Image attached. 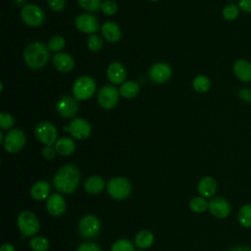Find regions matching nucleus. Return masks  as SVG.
I'll return each instance as SVG.
<instances>
[{"mask_svg": "<svg viewBox=\"0 0 251 251\" xmlns=\"http://www.w3.org/2000/svg\"><path fill=\"white\" fill-rule=\"evenodd\" d=\"M80 179L78 169L72 164L65 165L58 170L54 178L53 184L55 188L65 194H70L75 191Z\"/></svg>", "mask_w": 251, "mask_h": 251, "instance_id": "obj_1", "label": "nucleus"}, {"mask_svg": "<svg viewBox=\"0 0 251 251\" xmlns=\"http://www.w3.org/2000/svg\"><path fill=\"white\" fill-rule=\"evenodd\" d=\"M50 49L47 45L42 42L35 41L29 43L25 51L24 58L25 64L33 70H38L43 68L50 58Z\"/></svg>", "mask_w": 251, "mask_h": 251, "instance_id": "obj_2", "label": "nucleus"}, {"mask_svg": "<svg viewBox=\"0 0 251 251\" xmlns=\"http://www.w3.org/2000/svg\"><path fill=\"white\" fill-rule=\"evenodd\" d=\"M107 191L112 198L116 200H123L130 195L131 183L126 177H113L107 184Z\"/></svg>", "mask_w": 251, "mask_h": 251, "instance_id": "obj_3", "label": "nucleus"}, {"mask_svg": "<svg viewBox=\"0 0 251 251\" xmlns=\"http://www.w3.org/2000/svg\"><path fill=\"white\" fill-rule=\"evenodd\" d=\"M18 226L25 236H32L39 230L40 225L37 217L31 211H23L18 217Z\"/></svg>", "mask_w": 251, "mask_h": 251, "instance_id": "obj_4", "label": "nucleus"}, {"mask_svg": "<svg viewBox=\"0 0 251 251\" xmlns=\"http://www.w3.org/2000/svg\"><path fill=\"white\" fill-rule=\"evenodd\" d=\"M96 84L92 77L82 75L78 77L73 85V94L76 100H87L95 92Z\"/></svg>", "mask_w": 251, "mask_h": 251, "instance_id": "obj_5", "label": "nucleus"}, {"mask_svg": "<svg viewBox=\"0 0 251 251\" xmlns=\"http://www.w3.org/2000/svg\"><path fill=\"white\" fill-rule=\"evenodd\" d=\"M21 18L29 26H38L43 24L45 14L41 8L34 4L25 5L21 11Z\"/></svg>", "mask_w": 251, "mask_h": 251, "instance_id": "obj_6", "label": "nucleus"}, {"mask_svg": "<svg viewBox=\"0 0 251 251\" xmlns=\"http://www.w3.org/2000/svg\"><path fill=\"white\" fill-rule=\"evenodd\" d=\"M35 135L37 139L46 146L53 145L57 140L58 131L56 126L50 122H41L35 126Z\"/></svg>", "mask_w": 251, "mask_h": 251, "instance_id": "obj_7", "label": "nucleus"}, {"mask_svg": "<svg viewBox=\"0 0 251 251\" xmlns=\"http://www.w3.org/2000/svg\"><path fill=\"white\" fill-rule=\"evenodd\" d=\"M101 229V223L99 219L93 215L83 216L78 223L79 233L86 238L96 236Z\"/></svg>", "mask_w": 251, "mask_h": 251, "instance_id": "obj_8", "label": "nucleus"}, {"mask_svg": "<svg viewBox=\"0 0 251 251\" xmlns=\"http://www.w3.org/2000/svg\"><path fill=\"white\" fill-rule=\"evenodd\" d=\"M25 144V135L24 131L19 128H14L8 131L6 134L3 145L6 151L9 153H16L20 151Z\"/></svg>", "mask_w": 251, "mask_h": 251, "instance_id": "obj_9", "label": "nucleus"}, {"mask_svg": "<svg viewBox=\"0 0 251 251\" xmlns=\"http://www.w3.org/2000/svg\"><path fill=\"white\" fill-rule=\"evenodd\" d=\"M120 91L113 85H105L98 92V103L106 110H110L116 107L119 101Z\"/></svg>", "mask_w": 251, "mask_h": 251, "instance_id": "obj_10", "label": "nucleus"}, {"mask_svg": "<svg viewBox=\"0 0 251 251\" xmlns=\"http://www.w3.org/2000/svg\"><path fill=\"white\" fill-rule=\"evenodd\" d=\"M75 26L84 33L94 34L99 29V22L97 18L91 14H81L75 18Z\"/></svg>", "mask_w": 251, "mask_h": 251, "instance_id": "obj_11", "label": "nucleus"}, {"mask_svg": "<svg viewBox=\"0 0 251 251\" xmlns=\"http://www.w3.org/2000/svg\"><path fill=\"white\" fill-rule=\"evenodd\" d=\"M208 209H209L210 213L218 219L226 218L230 214V211H231L229 202L221 196L213 197L209 201Z\"/></svg>", "mask_w": 251, "mask_h": 251, "instance_id": "obj_12", "label": "nucleus"}, {"mask_svg": "<svg viewBox=\"0 0 251 251\" xmlns=\"http://www.w3.org/2000/svg\"><path fill=\"white\" fill-rule=\"evenodd\" d=\"M56 108L58 113L66 119L75 117L78 111V105L76 100L69 95L62 96L58 100L56 104Z\"/></svg>", "mask_w": 251, "mask_h": 251, "instance_id": "obj_13", "label": "nucleus"}, {"mask_svg": "<svg viewBox=\"0 0 251 251\" xmlns=\"http://www.w3.org/2000/svg\"><path fill=\"white\" fill-rule=\"evenodd\" d=\"M172 68L167 63H156L149 70V77L155 83H163L170 79Z\"/></svg>", "mask_w": 251, "mask_h": 251, "instance_id": "obj_14", "label": "nucleus"}, {"mask_svg": "<svg viewBox=\"0 0 251 251\" xmlns=\"http://www.w3.org/2000/svg\"><path fill=\"white\" fill-rule=\"evenodd\" d=\"M69 131L71 135L76 139L82 140L87 138L91 133V126L90 124L81 118L75 119L71 122L69 126Z\"/></svg>", "mask_w": 251, "mask_h": 251, "instance_id": "obj_15", "label": "nucleus"}, {"mask_svg": "<svg viewBox=\"0 0 251 251\" xmlns=\"http://www.w3.org/2000/svg\"><path fill=\"white\" fill-rule=\"evenodd\" d=\"M46 209L52 216H61L66 210V201L58 193H54L47 198Z\"/></svg>", "mask_w": 251, "mask_h": 251, "instance_id": "obj_16", "label": "nucleus"}, {"mask_svg": "<svg viewBox=\"0 0 251 251\" xmlns=\"http://www.w3.org/2000/svg\"><path fill=\"white\" fill-rule=\"evenodd\" d=\"M53 65L58 71L62 73H68L73 70L75 66V61L70 54L58 52L53 57Z\"/></svg>", "mask_w": 251, "mask_h": 251, "instance_id": "obj_17", "label": "nucleus"}, {"mask_svg": "<svg viewBox=\"0 0 251 251\" xmlns=\"http://www.w3.org/2000/svg\"><path fill=\"white\" fill-rule=\"evenodd\" d=\"M107 76L109 80L115 84H120L125 81L126 72L125 67L119 62H113L108 66Z\"/></svg>", "mask_w": 251, "mask_h": 251, "instance_id": "obj_18", "label": "nucleus"}, {"mask_svg": "<svg viewBox=\"0 0 251 251\" xmlns=\"http://www.w3.org/2000/svg\"><path fill=\"white\" fill-rule=\"evenodd\" d=\"M197 190L199 194L203 197L210 198L215 195L217 191V182L212 176L202 177L197 185Z\"/></svg>", "mask_w": 251, "mask_h": 251, "instance_id": "obj_19", "label": "nucleus"}, {"mask_svg": "<svg viewBox=\"0 0 251 251\" xmlns=\"http://www.w3.org/2000/svg\"><path fill=\"white\" fill-rule=\"evenodd\" d=\"M102 35L109 42H117L122 37V31L119 25L113 22H106L101 27Z\"/></svg>", "mask_w": 251, "mask_h": 251, "instance_id": "obj_20", "label": "nucleus"}, {"mask_svg": "<svg viewBox=\"0 0 251 251\" xmlns=\"http://www.w3.org/2000/svg\"><path fill=\"white\" fill-rule=\"evenodd\" d=\"M50 184L46 180L36 181L30 188V195L34 200L41 201L49 197Z\"/></svg>", "mask_w": 251, "mask_h": 251, "instance_id": "obj_21", "label": "nucleus"}, {"mask_svg": "<svg viewBox=\"0 0 251 251\" xmlns=\"http://www.w3.org/2000/svg\"><path fill=\"white\" fill-rule=\"evenodd\" d=\"M235 76L242 81L251 80V64L245 60H237L233 65Z\"/></svg>", "mask_w": 251, "mask_h": 251, "instance_id": "obj_22", "label": "nucleus"}, {"mask_svg": "<svg viewBox=\"0 0 251 251\" xmlns=\"http://www.w3.org/2000/svg\"><path fill=\"white\" fill-rule=\"evenodd\" d=\"M105 187L104 179L99 176H89L84 182V190L89 194H98Z\"/></svg>", "mask_w": 251, "mask_h": 251, "instance_id": "obj_23", "label": "nucleus"}, {"mask_svg": "<svg viewBox=\"0 0 251 251\" xmlns=\"http://www.w3.org/2000/svg\"><path fill=\"white\" fill-rule=\"evenodd\" d=\"M56 152L63 156H69L74 153L75 149V144L70 137H61L55 142Z\"/></svg>", "mask_w": 251, "mask_h": 251, "instance_id": "obj_24", "label": "nucleus"}, {"mask_svg": "<svg viewBox=\"0 0 251 251\" xmlns=\"http://www.w3.org/2000/svg\"><path fill=\"white\" fill-rule=\"evenodd\" d=\"M154 242V235L149 230L139 231L134 238V245L139 249H146L150 247Z\"/></svg>", "mask_w": 251, "mask_h": 251, "instance_id": "obj_25", "label": "nucleus"}, {"mask_svg": "<svg viewBox=\"0 0 251 251\" xmlns=\"http://www.w3.org/2000/svg\"><path fill=\"white\" fill-rule=\"evenodd\" d=\"M120 94L125 98H133L139 92V85L135 81H126L119 89Z\"/></svg>", "mask_w": 251, "mask_h": 251, "instance_id": "obj_26", "label": "nucleus"}, {"mask_svg": "<svg viewBox=\"0 0 251 251\" xmlns=\"http://www.w3.org/2000/svg\"><path fill=\"white\" fill-rule=\"evenodd\" d=\"M237 220L243 227H251V204H244L240 207Z\"/></svg>", "mask_w": 251, "mask_h": 251, "instance_id": "obj_27", "label": "nucleus"}, {"mask_svg": "<svg viewBox=\"0 0 251 251\" xmlns=\"http://www.w3.org/2000/svg\"><path fill=\"white\" fill-rule=\"evenodd\" d=\"M209 207V202H207L204 197H194L189 202V208L194 213H203Z\"/></svg>", "mask_w": 251, "mask_h": 251, "instance_id": "obj_28", "label": "nucleus"}, {"mask_svg": "<svg viewBox=\"0 0 251 251\" xmlns=\"http://www.w3.org/2000/svg\"><path fill=\"white\" fill-rule=\"evenodd\" d=\"M29 246L33 251H47L49 241L43 236H34L29 240Z\"/></svg>", "mask_w": 251, "mask_h": 251, "instance_id": "obj_29", "label": "nucleus"}, {"mask_svg": "<svg viewBox=\"0 0 251 251\" xmlns=\"http://www.w3.org/2000/svg\"><path fill=\"white\" fill-rule=\"evenodd\" d=\"M210 85H211L210 79L207 76H205V75H197L193 79V88L197 92L203 93V92L208 91L209 88H210Z\"/></svg>", "mask_w": 251, "mask_h": 251, "instance_id": "obj_30", "label": "nucleus"}, {"mask_svg": "<svg viewBox=\"0 0 251 251\" xmlns=\"http://www.w3.org/2000/svg\"><path fill=\"white\" fill-rule=\"evenodd\" d=\"M111 251H135L133 243L126 238H122L113 243Z\"/></svg>", "mask_w": 251, "mask_h": 251, "instance_id": "obj_31", "label": "nucleus"}, {"mask_svg": "<svg viewBox=\"0 0 251 251\" xmlns=\"http://www.w3.org/2000/svg\"><path fill=\"white\" fill-rule=\"evenodd\" d=\"M79 6L88 11V12H96L101 9L102 2L101 0H77Z\"/></svg>", "mask_w": 251, "mask_h": 251, "instance_id": "obj_32", "label": "nucleus"}, {"mask_svg": "<svg viewBox=\"0 0 251 251\" xmlns=\"http://www.w3.org/2000/svg\"><path fill=\"white\" fill-rule=\"evenodd\" d=\"M238 14H239V8L234 4L227 5L223 9V17L227 21L235 20Z\"/></svg>", "mask_w": 251, "mask_h": 251, "instance_id": "obj_33", "label": "nucleus"}, {"mask_svg": "<svg viewBox=\"0 0 251 251\" xmlns=\"http://www.w3.org/2000/svg\"><path fill=\"white\" fill-rule=\"evenodd\" d=\"M103 46V41L102 38L97 35V34H92L88 37L87 39V47L93 51V52H98Z\"/></svg>", "mask_w": 251, "mask_h": 251, "instance_id": "obj_34", "label": "nucleus"}, {"mask_svg": "<svg viewBox=\"0 0 251 251\" xmlns=\"http://www.w3.org/2000/svg\"><path fill=\"white\" fill-rule=\"evenodd\" d=\"M65 47V39L60 35L53 36L48 42V48L51 51L59 52Z\"/></svg>", "mask_w": 251, "mask_h": 251, "instance_id": "obj_35", "label": "nucleus"}, {"mask_svg": "<svg viewBox=\"0 0 251 251\" xmlns=\"http://www.w3.org/2000/svg\"><path fill=\"white\" fill-rule=\"evenodd\" d=\"M14 118L11 114L2 112L0 114V126L2 129H8L11 128L14 126Z\"/></svg>", "mask_w": 251, "mask_h": 251, "instance_id": "obj_36", "label": "nucleus"}, {"mask_svg": "<svg viewBox=\"0 0 251 251\" xmlns=\"http://www.w3.org/2000/svg\"><path fill=\"white\" fill-rule=\"evenodd\" d=\"M101 10H102V12L104 14L112 16V15L116 14V12L118 10V6H117L115 1H113V0H106V1L102 2Z\"/></svg>", "mask_w": 251, "mask_h": 251, "instance_id": "obj_37", "label": "nucleus"}, {"mask_svg": "<svg viewBox=\"0 0 251 251\" xmlns=\"http://www.w3.org/2000/svg\"><path fill=\"white\" fill-rule=\"evenodd\" d=\"M76 251H102L101 248L93 242H84L78 246Z\"/></svg>", "mask_w": 251, "mask_h": 251, "instance_id": "obj_38", "label": "nucleus"}, {"mask_svg": "<svg viewBox=\"0 0 251 251\" xmlns=\"http://www.w3.org/2000/svg\"><path fill=\"white\" fill-rule=\"evenodd\" d=\"M47 3L51 10L55 12H59L63 10V8L65 7L66 0H47Z\"/></svg>", "mask_w": 251, "mask_h": 251, "instance_id": "obj_39", "label": "nucleus"}, {"mask_svg": "<svg viewBox=\"0 0 251 251\" xmlns=\"http://www.w3.org/2000/svg\"><path fill=\"white\" fill-rule=\"evenodd\" d=\"M56 155V149L53 148L52 146H45L42 150V156L46 160H52L55 158Z\"/></svg>", "mask_w": 251, "mask_h": 251, "instance_id": "obj_40", "label": "nucleus"}, {"mask_svg": "<svg viewBox=\"0 0 251 251\" xmlns=\"http://www.w3.org/2000/svg\"><path fill=\"white\" fill-rule=\"evenodd\" d=\"M239 97L245 102H251V89L250 88H243L238 93Z\"/></svg>", "mask_w": 251, "mask_h": 251, "instance_id": "obj_41", "label": "nucleus"}, {"mask_svg": "<svg viewBox=\"0 0 251 251\" xmlns=\"http://www.w3.org/2000/svg\"><path fill=\"white\" fill-rule=\"evenodd\" d=\"M238 7L245 13H251V0H239Z\"/></svg>", "mask_w": 251, "mask_h": 251, "instance_id": "obj_42", "label": "nucleus"}, {"mask_svg": "<svg viewBox=\"0 0 251 251\" xmlns=\"http://www.w3.org/2000/svg\"><path fill=\"white\" fill-rule=\"evenodd\" d=\"M0 251H15V248L12 244L10 243H5L1 246L0 248Z\"/></svg>", "mask_w": 251, "mask_h": 251, "instance_id": "obj_43", "label": "nucleus"}, {"mask_svg": "<svg viewBox=\"0 0 251 251\" xmlns=\"http://www.w3.org/2000/svg\"><path fill=\"white\" fill-rule=\"evenodd\" d=\"M229 251H251V247L248 246H236L231 248Z\"/></svg>", "mask_w": 251, "mask_h": 251, "instance_id": "obj_44", "label": "nucleus"}, {"mask_svg": "<svg viewBox=\"0 0 251 251\" xmlns=\"http://www.w3.org/2000/svg\"><path fill=\"white\" fill-rule=\"evenodd\" d=\"M17 5H23L25 2V0H13Z\"/></svg>", "mask_w": 251, "mask_h": 251, "instance_id": "obj_45", "label": "nucleus"}, {"mask_svg": "<svg viewBox=\"0 0 251 251\" xmlns=\"http://www.w3.org/2000/svg\"><path fill=\"white\" fill-rule=\"evenodd\" d=\"M150 1H153V2H155V1H158V0H150Z\"/></svg>", "mask_w": 251, "mask_h": 251, "instance_id": "obj_46", "label": "nucleus"}]
</instances>
